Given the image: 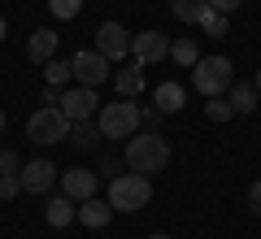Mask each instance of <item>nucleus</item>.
<instances>
[{"instance_id":"nucleus-3","label":"nucleus","mask_w":261,"mask_h":239,"mask_svg":"<svg viewBox=\"0 0 261 239\" xmlns=\"http://www.w3.org/2000/svg\"><path fill=\"white\" fill-rule=\"evenodd\" d=\"M70 126H74V122L61 113V104H39L27 118V139L39 144V148H53V144H61V139H70Z\"/></svg>"},{"instance_id":"nucleus-26","label":"nucleus","mask_w":261,"mask_h":239,"mask_svg":"<svg viewBox=\"0 0 261 239\" xmlns=\"http://www.w3.org/2000/svg\"><path fill=\"white\" fill-rule=\"evenodd\" d=\"M22 170V156L13 152V148H5V152H0V174H18Z\"/></svg>"},{"instance_id":"nucleus-8","label":"nucleus","mask_w":261,"mask_h":239,"mask_svg":"<svg viewBox=\"0 0 261 239\" xmlns=\"http://www.w3.org/2000/svg\"><path fill=\"white\" fill-rule=\"evenodd\" d=\"M96 52L109 57V61L130 57V31L122 26V22H100V26H96Z\"/></svg>"},{"instance_id":"nucleus-13","label":"nucleus","mask_w":261,"mask_h":239,"mask_svg":"<svg viewBox=\"0 0 261 239\" xmlns=\"http://www.w3.org/2000/svg\"><path fill=\"white\" fill-rule=\"evenodd\" d=\"M61 192L70 196V200H87V196H96V170H83V166L65 170V174H61Z\"/></svg>"},{"instance_id":"nucleus-32","label":"nucleus","mask_w":261,"mask_h":239,"mask_svg":"<svg viewBox=\"0 0 261 239\" xmlns=\"http://www.w3.org/2000/svg\"><path fill=\"white\" fill-rule=\"evenodd\" d=\"M252 83H257V92H261V70H257V78H252Z\"/></svg>"},{"instance_id":"nucleus-12","label":"nucleus","mask_w":261,"mask_h":239,"mask_svg":"<svg viewBox=\"0 0 261 239\" xmlns=\"http://www.w3.org/2000/svg\"><path fill=\"white\" fill-rule=\"evenodd\" d=\"M74 222H83L87 230H105L113 222V204L100 200V196H87V200H79V218Z\"/></svg>"},{"instance_id":"nucleus-15","label":"nucleus","mask_w":261,"mask_h":239,"mask_svg":"<svg viewBox=\"0 0 261 239\" xmlns=\"http://www.w3.org/2000/svg\"><path fill=\"white\" fill-rule=\"evenodd\" d=\"M113 87H118V96H126V100H135V96L144 92V65L130 57V65L126 70H118L113 74Z\"/></svg>"},{"instance_id":"nucleus-22","label":"nucleus","mask_w":261,"mask_h":239,"mask_svg":"<svg viewBox=\"0 0 261 239\" xmlns=\"http://www.w3.org/2000/svg\"><path fill=\"white\" fill-rule=\"evenodd\" d=\"M48 13L61 22H74L79 13H83V0H48Z\"/></svg>"},{"instance_id":"nucleus-31","label":"nucleus","mask_w":261,"mask_h":239,"mask_svg":"<svg viewBox=\"0 0 261 239\" xmlns=\"http://www.w3.org/2000/svg\"><path fill=\"white\" fill-rule=\"evenodd\" d=\"M5 35H9V26H5V18H0V44H5Z\"/></svg>"},{"instance_id":"nucleus-33","label":"nucleus","mask_w":261,"mask_h":239,"mask_svg":"<svg viewBox=\"0 0 261 239\" xmlns=\"http://www.w3.org/2000/svg\"><path fill=\"white\" fill-rule=\"evenodd\" d=\"M0 130H5V109H0Z\"/></svg>"},{"instance_id":"nucleus-18","label":"nucleus","mask_w":261,"mask_h":239,"mask_svg":"<svg viewBox=\"0 0 261 239\" xmlns=\"http://www.w3.org/2000/svg\"><path fill=\"white\" fill-rule=\"evenodd\" d=\"M205 9H209V0H170V13L178 22H187V26H200Z\"/></svg>"},{"instance_id":"nucleus-2","label":"nucleus","mask_w":261,"mask_h":239,"mask_svg":"<svg viewBox=\"0 0 261 239\" xmlns=\"http://www.w3.org/2000/svg\"><path fill=\"white\" fill-rule=\"evenodd\" d=\"M105 200L113 204V213H140V209H148V200H152L148 174H135V170L113 174V178H109V196H105Z\"/></svg>"},{"instance_id":"nucleus-29","label":"nucleus","mask_w":261,"mask_h":239,"mask_svg":"<svg viewBox=\"0 0 261 239\" xmlns=\"http://www.w3.org/2000/svg\"><path fill=\"white\" fill-rule=\"evenodd\" d=\"M248 209H252V213L261 218V178H257V183L248 187Z\"/></svg>"},{"instance_id":"nucleus-14","label":"nucleus","mask_w":261,"mask_h":239,"mask_svg":"<svg viewBox=\"0 0 261 239\" xmlns=\"http://www.w3.org/2000/svg\"><path fill=\"white\" fill-rule=\"evenodd\" d=\"M74 218H79V200H70L65 192H61V196H53V200L44 204V222H48V226H57V230H65Z\"/></svg>"},{"instance_id":"nucleus-17","label":"nucleus","mask_w":261,"mask_h":239,"mask_svg":"<svg viewBox=\"0 0 261 239\" xmlns=\"http://www.w3.org/2000/svg\"><path fill=\"white\" fill-rule=\"evenodd\" d=\"M152 104H157L161 113H178V109L187 104V92H183L178 83H161L157 92H152Z\"/></svg>"},{"instance_id":"nucleus-6","label":"nucleus","mask_w":261,"mask_h":239,"mask_svg":"<svg viewBox=\"0 0 261 239\" xmlns=\"http://www.w3.org/2000/svg\"><path fill=\"white\" fill-rule=\"evenodd\" d=\"M70 65H74V83L79 87H100V83H109L113 74H109V57H100L96 48H83V52H74L70 57Z\"/></svg>"},{"instance_id":"nucleus-9","label":"nucleus","mask_w":261,"mask_h":239,"mask_svg":"<svg viewBox=\"0 0 261 239\" xmlns=\"http://www.w3.org/2000/svg\"><path fill=\"white\" fill-rule=\"evenodd\" d=\"M130 57L140 65H157L170 57V39L161 31H140V35H130Z\"/></svg>"},{"instance_id":"nucleus-10","label":"nucleus","mask_w":261,"mask_h":239,"mask_svg":"<svg viewBox=\"0 0 261 239\" xmlns=\"http://www.w3.org/2000/svg\"><path fill=\"white\" fill-rule=\"evenodd\" d=\"M96 104H100V100H96V87H65V92H61V113L70 122L96 118V113H100Z\"/></svg>"},{"instance_id":"nucleus-5","label":"nucleus","mask_w":261,"mask_h":239,"mask_svg":"<svg viewBox=\"0 0 261 239\" xmlns=\"http://www.w3.org/2000/svg\"><path fill=\"white\" fill-rule=\"evenodd\" d=\"M96 126H100L105 139H130L135 130H140V109H135V100L118 96L113 104H100V113H96Z\"/></svg>"},{"instance_id":"nucleus-20","label":"nucleus","mask_w":261,"mask_h":239,"mask_svg":"<svg viewBox=\"0 0 261 239\" xmlns=\"http://www.w3.org/2000/svg\"><path fill=\"white\" fill-rule=\"evenodd\" d=\"M44 78L53 87H65L70 78H74V65H70V57H53V61H44Z\"/></svg>"},{"instance_id":"nucleus-27","label":"nucleus","mask_w":261,"mask_h":239,"mask_svg":"<svg viewBox=\"0 0 261 239\" xmlns=\"http://www.w3.org/2000/svg\"><path fill=\"white\" fill-rule=\"evenodd\" d=\"M157 122H161L157 104H152V109H140V130H157Z\"/></svg>"},{"instance_id":"nucleus-24","label":"nucleus","mask_w":261,"mask_h":239,"mask_svg":"<svg viewBox=\"0 0 261 239\" xmlns=\"http://www.w3.org/2000/svg\"><path fill=\"white\" fill-rule=\"evenodd\" d=\"M200 31H205L209 39H226V13L205 9V18H200Z\"/></svg>"},{"instance_id":"nucleus-30","label":"nucleus","mask_w":261,"mask_h":239,"mask_svg":"<svg viewBox=\"0 0 261 239\" xmlns=\"http://www.w3.org/2000/svg\"><path fill=\"white\" fill-rule=\"evenodd\" d=\"M61 92H65V87H53V83H48V87H44V104H61Z\"/></svg>"},{"instance_id":"nucleus-25","label":"nucleus","mask_w":261,"mask_h":239,"mask_svg":"<svg viewBox=\"0 0 261 239\" xmlns=\"http://www.w3.org/2000/svg\"><path fill=\"white\" fill-rule=\"evenodd\" d=\"M22 192V178L18 174H0V200H13Z\"/></svg>"},{"instance_id":"nucleus-16","label":"nucleus","mask_w":261,"mask_h":239,"mask_svg":"<svg viewBox=\"0 0 261 239\" xmlns=\"http://www.w3.org/2000/svg\"><path fill=\"white\" fill-rule=\"evenodd\" d=\"M226 100H231V109H235V113H252V109L261 104V92H257V83H240V78H235Z\"/></svg>"},{"instance_id":"nucleus-11","label":"nucleus","mask_w":261,"mask_h":239,"mask_svg":"<svg viewBox=\"0 0 261 239\" xmlns=\"http://www.w3.org/2000/svg\"><path fill=\"white\" fill-rule=\"evenodd\" d=\"M57 48H61V35H57L53 26H39V31H31V39H27V61L44 65V61L57 57Z\"/></svg>"},{"instance_id":"nucleus-7","label":"nucleus","mask_w":261,"mask_h":239,"mask_svg":"<svg viewBox=\"0 0 261 239\" xmlns=\"http://www.w3.org/2000/svg\"><path fill=\"white\" fill-rule=\"evenodd\" d=\"M18 178H22V192L44 196V192H53V183L61 178V170H57L48 156H35V161H27V166L18 170Z\"/></svg>"},{"instance_id":"nucleus-23","label":"nucleus","mask_w":261,"mask_h":239,"mask_svg":"<svg viewBox=\"0 0 261 239\" xmlns=\"http://www.w3.org/2000/svg\"><path fill=\"white\" fill-rule=\"evenodd\" d=\"M205 118H209V122H231V118H235V109H231V100H226V96H209Z\"/></svg>"},{"instance_id":"nucleus-19","label":"nucleus","mask_w":261,"mask_h":239,"mask_svg":"<svg viewBox=\"0 0 261 239\" xmlns=\"http://www.w3.org/2000/svg\"><path fill=\"white\" fill-rule=\"evenodd\" d=\"M70 139H74L79 148H96L100 144V126H96V118H83V122H74V126H70Z\"/></svg>"},{"instance_id":"nucleus-4","label":"nucleus","mask_w":261,"mask_h":239,"mask_svg":"<svg viewBox=\"0 0 261 239\" xmlns=\"http://www.w3.org/2000/svg\"><path fill=\"white\" fill-rule=\"evenodd\" d=\"M231 83H235V65L226 61V57H200V61L192 65V87L200 96H226L231 92Z\"/></svg>"},{"instance_id":"nucleus-28","label":"nucleus","mask_w":261,"mask_h":239,"mask_svg":"<svg viewBox=\"0 0 261 239\" xmlns=\"http://www.w3.org/2000/svg\"><path fill=\"white\" fill-rule=\"evenodd\" d=\"M240 5H244V0H209V9H214V13H226V18H231Z\"/></svg>"},{"instance_id":"nucleus-21","label":"nucleus","mask_w":261,"mask_h":239,"mask_svg":"<svg viewBox=\"0 0 261 239\" xmlns=\"http://www.w3.org/2000/svg\"><path fill=\"white\" fill-rule=\"evenodd\" d=\"M170 57H174L183 70H192V65L200 61V52H196V39H187V35H183V39H174V44H170Z\"/></svg>"},{"instance_id":"nucleus-34","label":"nucleus","mask_w":261,"mask_h":239,"mask_svg":"<svg viewBox=\"0 0 261 239\" xmlns=\"http://www.w3.org/2000/svg\"><path fill=\"white\" fill-rule=\"evenodd\" d=\"M148 239H170V235H148Z\"/></svg>"},{"instance_id":"nucleus-1","label":"nucleus","mask_w":261,"mask_h":239,"mask_svg":"<svg viewBox=\"0 0 261 239\" xmlns=\"http://www.w3.org/2000/svg\"><path fill=\"white\" fill-rule=\"evenodd\" d=\"M170 166V144L157 130H135L126 139V170L135 174H161Z\"/></svg>"}]
</instances>
